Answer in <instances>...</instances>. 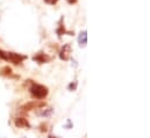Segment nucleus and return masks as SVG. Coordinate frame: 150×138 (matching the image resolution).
Listing matches in <instances>:
<instances>
[{
    "instance_id": "f257e3e1",
    "label": "nucleus",
    "mask_w": 150,
    "mask_h": 138,
    "mask_svg": "<svg viewBox=\"0 0 150 138\" xmlns=\"http://www.w3.org/2000/svg\"><path fill=\"white\" fill-rule=\"evenodd\" d=\"M29 82H30L29 92H30V95H32L33 99L43 100V99H45L48 96V94H49L48 87H45L44 85H41V84H36L33 80H29Z\"/></svg>"
},
{
    "instance_id": "4468645a",
    "label": "nucleus",
    "mask_w": 150,
    "mask_h": 138,
    "mask_svg": "<svg viewBox=\"0 0 150 138\" xmlns=\"http://www.w3.org/2000/svg\"><path fill=\"white\" fill-rule=\"evenodd\" d=\"M74 125H72V122H71V120L70 118H68V121H67V124H64V128L65 129H71Z\"/></svg>"
},
{
    "instance_id": "20e7f679",
    "label": "nucleus",
    "mask_w": 150,
    "mask_h": 138,
    "mask_svg": "<svg viewBox=\"0 0 150 138\" xmlns=\"http://www.w3.org/2000/svg\"><path fill=\"white\" fill-rule=\"evenodd\" d=\"M43 107H47V104L44 101H38V100H34V101H30V102H27L25 104L21 109L23 111H30V110H34V109H41Z\"/></svg>"
},
{
    "instance_id": "7ed1b4c3",
    "label": "nucleus",
    "mask_w": 150,
    "mask_h": 138,
    "mask_svg": "<svg viewBox=\"0 0 150 138\" xmlns=\"http://www.w3.org/2000/svg\"><path fill=\"white\" fill-rule=\"evenodd\" d=\"M71 54H72V46H71L70 43H67L61 48V50L58 52V56L62 61L68 62V61L71 59Z\"/></svg>"
},
{
    "instance_id": "423d86ee",
    "label": "nucleus",
    "mask_w": 150,
    "mask_h": 138,
    "mask_svg": "<svg viewBox=\"0 0 150 138\" xmlns=\"http://www.w3.org/2000/svg\"><path fill=\"white\" fill-rule=\"evenodd\" d=\"M64 18L62 16L61 19H59V21H58V27L56 28V34L58 35V37L61 38L62 36L64 34H68L70 35V36H74L75 35V32H68L67 29H65V27H64Z\"/></svg>"
},
{
    "instance_id": "9b49d317",
    "label": "nucleus",
    "mask_w": 150,
    "mask_h": 138,
    "mask_svg": "<svg viewBox=\"0 0 150 138\" xmlns=\"http://www.w3.org/2000/svg\"><path fill=\"white\" fill-rule=\"evenodd\" d=\"M51 114H52V108H48L47 110L44 109L42 113H38V116H43V117H49L51 116Z\"/></svg>"
},
{
    "instance_id": "0eeeda50",
    "label": "nucleus",
    "mask_w": 150,
    "mask_h": 138,
    "mask_svg": "<svg viewBox=\"0 0 150 138\" xmlns=\"http://www.w3.org/2000/svg\"><path fill=\"white\" fill-rule=\"evenodd\" d=\"M14 124L16 128H20V129H30V123L26 117H15Z\"/></svg>"
},
{
    "instance_id": "9d476101",
    "label": "nucleus",
    "mask_w": 150,
    "mask_h": 138,
    "mask_svg": "<svg viewBox=\"0 0 150 138\" xmlns=\"http://www.w3.org/2000/svg\"><path fill=\"white\" fill-rule=\"evenodd\" d=\"M38 130H40L42 134H47V132L49 131V124H48L47 122H42V123L40 124V127H38Z\"/></svg>"
},
{
    "instance_id": "f8f14e48",
    "label": "nucleus",
    "mask_w": 150,
    "mask_h": 138,
    "mask_svg": "<svg viewBox=\"0 0 150 138\" xmlns=\"http://www.w3.org/2000/svg\"><path fill=\"white\" fill-rule=\"evenodd\" d=\"M77 86H78V81L75 80V81H72V82H70V84L68 85V89H69L70 92H75L76 89H77Z\"/></svg>"
},
{
    "instance_id": "39448f33",
    "label": "nucleus",
    "mask_w": 150,
    "mask_h": 138,
    "mask_svg": "<svg viewBox=\"0 0 150 138\" xmlns=\"http://www.w3.org/2000/svg\"><path fill=\"white\" fill-rule=\"evenodd\" d=\"M34 62H36L38 64L40 65H42V64H47V63H49V62H51V57L50 56H48L45 52H43V51H38V54H35L34 56H33V58H32Z\"/></svg>"
},
{
    "instance_id": "6e6552de",
    "label": "nucleus",
    "mask_w": 150,
    "mask_h": 138,
    "mask_svg": "<svg viewBox=\"0 0 150 138\" xmlns=\"http://www.w3.org/2000/svg\"><path fill=\"white\" fill-rule=\"evenodd\" d=\"M0 75L6 77V78H14V79H19V78H20V75L13 74V70L11 69L8 65L1 68V70H0Z\"/></svg>"
},
{
    "instance_id": "2eb2a0df",
    "label": "nucleus",
    "mask_w": 150,
    "mask_h": 138,
    "mask_svg": "<svg viewBox=\"0 0 150 138\" xmlns=\"http://www.w3.org/2000/svg\"><path fill=\"white\" fill-rule=\"evenodd\" d=\"M45 4H48V5H51V6H55L57 2H58V0H43Z\"/></svg>"
},
{
    "instance_id": "ddd939ff",
    "label": "nucleus",
    "mask_w": 150,
    "mask_h": 138,
    "mask_svg": "<svg viewBox=\"0 0 150 138\" xmlns=\"http://www.w3.org/2000/svg\"><path fill=\"white\" fill-rule=\"evenodd\" d=\"M6 57H7V51H4V50L0 49V59L6 61Z\"/></svg>"
},
{
    "instance_id": "1a4fd4ad",
    "label": "nucleus",
    "mask_w": 150,
    "mask_h": 138,
    "mask_svg": "<svg viewBox=\"0 0 150 138\" xmlns=\"http://www.w3.org/2000/svg\"><path fill=\"white\" fill-rule=\"evenodd\" d=\"M78 44L80 48H85L87 44V32L81 30L78 35Z\"/></svg>"
},
{
    "instance_id": "dca6fc26",
    "label": "nucleus",
    "mask_w": 150,
    "mask_h": 138,
    "mask_svg": "<svg viewBox=\"0 0 150 138\" xmlns=\"http://www.w3.org/2000/svg\"><path fill=\"white\" fill-rule=\"evenodd\" d=\"M67 2L69 4V5H75L78 2V0H67Z\"/></svg>"
},
{
    "instance_id": "f03ea898",
    "label": "nucleus",
    "mask_w": 150,
    "mask_h": 138,
    "mask_svg": "<svg viewBox=\"0 0 150 138\" xmlns=\"http://www.w3.org/2000/svg\"><path fill=\"white\" fill-rule=\"evenodd\" d=\"M28 57L26 55H21V54H16V52H7V57H6V62H9L12 63L13 65L18 66V65H21V63L23 61H26Z\"/></svg>"
}]
</instances>
